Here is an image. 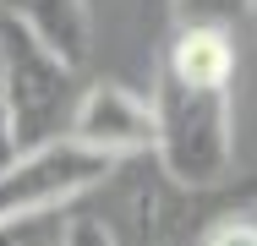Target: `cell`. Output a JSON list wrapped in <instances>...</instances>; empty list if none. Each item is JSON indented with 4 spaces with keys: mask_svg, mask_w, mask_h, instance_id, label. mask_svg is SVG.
I'll use <instances>...</instances> for the list:
<instances>
[{
    "mask_svg": "<svg viewBox=\"0 0 257 246\" xmlns=\"http://www.w3.org/2000/svg\"><path fill=\"white\" fill-rule=\"evenodd\" d=\"M71 143L93 148L115 164L143 159V153H154V109L143 93L120 88V82H88L77 115H71Z\"/></svg>",
    "mask_w": 257,
    "mask_h": 246,
    "instance_id": "277c9868",
    "label": "cell"
},
{
    "mask_svg": "<svg viewBox=\"0 0 257 246\" xmlns=\"http://www.w3.org/2000/svg\"><path fill=\"white\" fill-rule=\"evenodd\" d=\"M17 159V137H11V109H6V88H0V170Z\"/></svg>",
    "mask_w": 257,
    "mask_h": 246,
    "instance_id": "30bf717a",
    "label": "cell"
},
{
    "mask_svg": "<svg viewBox=\"0 0 257 246\" xmlns=\"http://www.w3.org/2000/svg\"><path fill=\"white\" fill-rule=\"evenodd\" d=\"M170 28H208L241 44L257 28V0H170Z\"/></svg>",
    "mask_w": 257,
    "mask_h": 246,
    "instance_id": "8992f818",
    "label": "cell"
},
{
    "mask_svg": "<svg viewBox=\"0 0 257 246\" xmlns=\"http://www.w3.org/2000/svg\"><path fill=\"white\" fill-rule=\"evenodd\" d=\"M230 202H257V170L246 175V181H235V192H230Z\"/></svg>",
    "mask_w": 257,
    "mask_h": 246,
    "instance_id": "8fae6325",
    "label": "cell"
},
{
    "mask_svg": "<svg viewBox=\"0 0 257 246\" xmlns=\"http://www.w3.org/2000/svg\"><path fill=\"white\" fill-rule=\"evenodd\" d=\"M60 241H66V219H60V213L0 224V246H60Z\"/></svg>",
    "mask_w": 257,
    "mask_h": 246,
    "instance_id": "ba28073f",
    "label": "cell"
},
{
    "mask_svg": "<svg viewBox=\"0 0 257 246\" xmlns=\"http://www.w3.org/2000/svg\"><path fill=\"white\" fill-rule=\"evenodd\" d=\"M0 88L11 109L17 153H33L44 143L71 137V115L82 104V71L66 66L55 49H44L28 28L0 22Z\"/></svg>",
    "mask_w": 257,
    "mask_h": 246,
    "instance_id": "7a4b0ae2",
    "label": "cell"
},
{
    "mask_svg": "<svg viewBox=\"0 0 257 246\" xmlns=\"http://www.w3.org/2000/svg\"><path fill=\"white\" fill-rule=\"evenodd\" d=\"M115 170H120L115 159L71 143V137L44 143L33 153H17L0 170V224H11V219H50L60 208H71L77 197L99 192Z\"/></svg>",
    "mask_w": 257,
    "mask_h": 246,
    "instance_id": "3957f363",
    "label": "cell"
},
{
    "mask_svg": "<svg viewBox=\"0 0 257 246\" xmlns=\"http://www.w3.org/2000/svg\"><path fill=\"white\" fill-rule=\"evenodd\" d=\"M154 159L175 192H219L235 175V39L170 28L154 60Z\"/></svg>",
    "mask_w": 257,
    "mask_h": 246,
    "instance_id": "6da1fadb",
    "label": "cell"
},
{
    "mask_svg": "<svg viewBox=\"0 0 257 246\" xmlns=\"http://www.w3.org/2000/svg\"><path fill=\"white\" fill-rule=\"evenodd\" d=\"M0 22L28 28L44 49H55L77 71L93 55V11H88V0H0Z\"/></svg>",
    "mask_w": 257,
    "mask_h": 246,
    "instance_id": "5b68a950",
    "label": "cell"
},
{
    "mask_svg": "<svg viewBox=\"0 0 257 246\" xmlns=\"http://www.w3.org/2000/svg\"><path fill=\"white\" fill-rule=\"evenodd\" d=\"M197 246H257V202H230L203 230Z\"/></svg>",
    "mask_w": 257,
    "mask_h": 246,
    "instance_id": "52a82bcc",
    "label": "cell"
},
{
    "mask_svg": "<svg viewBox=\"0 0 257 246\" xmlns=\"http://www.w3.org/2000/svg\"><path fill=\"white\" fill-rule=\"evenodd\" d=\"M60 246H120L104 219H66V241Z\"/></svg>",
    "mask_w": 257,
    "mask_h": 246,
    "instance_id": "9c48e42d",
    "label": "cell"
}]
</instances>
